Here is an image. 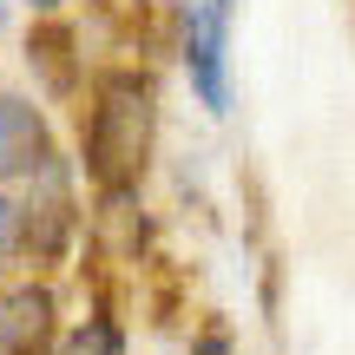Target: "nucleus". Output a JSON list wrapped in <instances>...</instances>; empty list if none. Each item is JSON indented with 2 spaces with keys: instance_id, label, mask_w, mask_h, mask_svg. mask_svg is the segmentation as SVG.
I'll list each match as a JSON object with an SVG mask.
<instances>
[{
  "instance_id": "nucleus-5",
  "label": "nucleus",
  "mask_w": 355,
  "mask_h": 355,
  "mask_svg": "<svg viewBox=\"0 0 355 355\" xmlns=\"http://www.w3.org/2000/svg\"><path fill=\"white\" fill-rule=\"evenodd\" d=\"M60 355H125V343H119V322H105V316L79 322V329L60 343Z\"/></svg>"
},
{
  "instance_id": "nucleus-3",
  "label": "nucleus",
  "mask_w": 355,
  "mask_h": 355,
  "mask_svg": "<svg viewBox=\"0 0 355 355\" xmlns=\"http://www.w3.org/2000/svg\"><path fill=\"white\" fill-rule=\"evenodd\" d=\"M46 165H53L46 119H40L26 99L0 92V178H40Z\"/></svg>"
},
{
  "instance_id": "nucleus-2",
  "label": "nucleus",
  "mask_w": 355,
  "mask_h": 355,
  "mask_svg": "<svg viewBox=\"0 0 355 355\" xmlns=\"http://www.w3.org/2000/svg\"><path fill=\"white\" fill-rule=\"evenodd\" d=\"M230 7L237 0H184V66L211 112H230V60H224Z\"/></svg>"
},
{
  "instance_id": "nucleus-7",
  "label": "nucleus",
  "mask_w": 355,
  "mask_h": 355,
  "mask_svg": "<svg viewBox=\"0 0 355 355\" xmlns=\"http://www.w3.org/2000/svg\"><path fill=\"white\" fill-rule=\"evenodd\" d=\"M7 230H13V204L0 198V257H7Z\"/></svg>"
},
{
  "instance_id": "nucleus-8",
  "label": "nucleus",
  "mask_w": 355,
  "mask_h": 355,
  "mask_svg": "<svg viewBox=\"0 0 355 355\" xmlns=\"http://www.w3.org/2000/svg\"><path fill=\"white\" fill-rule=\"evenodd\" d=\"M33 7H40V13H53V7H60V0H33Z\"/></svg>"
},
{
  "instance_id": "nucleus-6",
  "label": "nucleus",
  "mask_w": 355,
  "mask_h": 355,
  "mask_svg": "<svg viewBox=\"0 0 355 355\" xmlns=\"http://www.w3.org/2000/svg\"><path fill=\"white\" fill-rule=\"evenodd\" d=\"M191 355H230V336H224V329H211V336H204V343L191 349Z\"/></svg>"
},
{
  "instance_id": "nucleus-1",
  "label": "nucleus",
  "mask_w": 355,
  "mask_h": 355,
  "mask_svg": "<svg viewBox=\"0 0 355 355\" xmlns=\"http://www.w3.org/2000/svg\"><path fill=\"white\" fill-rule=\"evenodd\" d=\"M145 152H152V86L132 73H112L99 86L92 105V132H86V171L105 191H125L139 178Z\"/></svg>"
},
{
  "instance_id": "nucleus-4",
  "label": "nucleus",
  "mask_w": 355,
  "mask_h": 355,
  "mask_svg": "<svg viewBox=\"0 0 355 355\" xmlns=\"http://www.w3.org/2000/svg\"><path fill=\"white\" fill-rule=\"evenodd\" d=\"M53 343V296L46 290H0V349L7 355H40Z\"/></svg>"
}]
</instances>
